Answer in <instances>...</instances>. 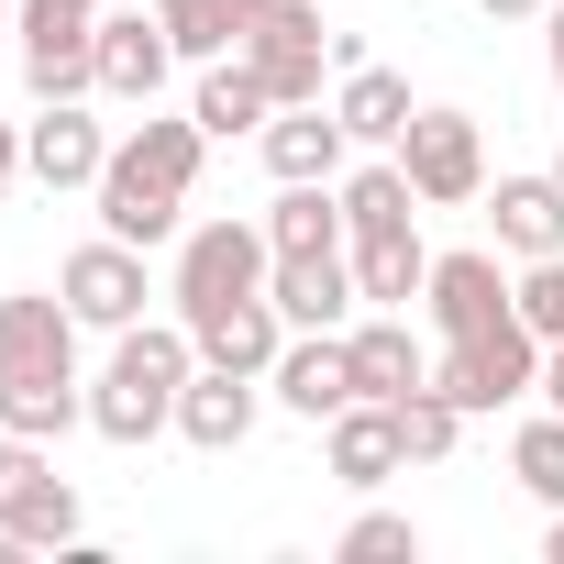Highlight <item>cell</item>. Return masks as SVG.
<instances>
[{
  "instance_id": "33",
  "label": "cell",
  "mask_w": 564,
  "mask_h": 564,
  "mask_svg": "<svg viewBox=\"0 0 564 564\" xmlns=\"http://www.w3.org/2000/svg\"><path fill=\"white\" fill-rule=\"evenodd\" d=\"M542 23H553V34H542V56H553V89H564V0H553Z\"/></svg>"
},
{
  "instance_id": "30",
  "label": "cell",
  "mask_w": 564,
  "mask_h": 564,
  "mask_svg": "<svg viewBox=\"0 0 564 564\" xmlns=\"http://www.w3.org/2000/svg\"><path fill=\"white\" fill-rule=\"evenodd\" d=\"M542 410H564V344H542V388H531Z\"/></svg>"
},
{
  "instance_id": "1",
  "label": "cell",
  "mask_w": 564,
  "mask_h": 564,
  "mask_svg": "<svg viewBox=\"0 0 564 564\" xmlns=\"http://www.w3.org/2000/svg\"><path fill=\"white\" fill-rule=\"evenodd\" d=\"M78 311L67 289H12L0 300V432L23 443H56L89 421V388H78Z\"/></svg>"
},
{
  "instance_id": "10",
  "label": "cell",
  "mask_w": 564,
  "mask_h": 564,
  "mask_svg": "<svg viewBox=\"0 0 564 564\" xmlns=\"http://www.w3.org/2000/svg\"><path fill=\"white\" fill-rule=\"evenodd\" d=\"M265 300L289 311V333H344V322L366 311V289H355V243H333V254H276Z\"/></svg>"
},
{
  "instance_id": "17",
  "label": "cell",
  "mask_w": 564,
  "mask_h": 564,
  "mask_svg": "<svg viewBox=\"0 0 564 564\" xmlns=\"http://www.w3.org/2000/svg\"><path fill=\"white\" fill-rule=\"evenodd\" d=\"M254 388H265V377H232V366H199V377L177 388V443H199V454H232V443L254 432V410H265Z\"/></svg>"
},
{
  "instance_id": "20",
  "label": "cell",
  "mask_w": 564,
  "mask_h": 564,
  "mask_svg": "<svg viewBox=\"0 0 564 564\" xmlns=\"http://www.w3.org/2000/svg\"><path fill=\"white\" fill-rule=\"evenodd\" d=\"M355 289H366V311H410V300L432 289V243H421V221L355 232Z\"/></svg>"
},
{
  "instance_id": "14",
  "label": "cell",
  "mask_w": 564,
  "mask_h": 564,
  "mask_svg": "<svg viewBox=\"0 0 564 564\" xmlns=\"http://www.w3.org/2000/svg\"><path fill=\"white\" fill-rule=\"evenodd\" d=\"M322 454H333V476H344V487H388V476H410L399 399H355V410H333V421H322Z\"/></svg>"
},
{
  "instance_id": "6",
  "label": "cell",
  "mask_w": 564,
  "mask_h": 564,
  "mask_svg": "<svg viewBox=\"0 0 564 564\" xmlns=\"http://www.w3.org/2000/svg\"><path fill=\"white\" fill-rule=\"evenodd\" d=\"M399 166H410L421 210H465V199H487V133H476V111H410Z\"/></svg>"
},
{
  "instance_id": "27",
  "label": "cell",
  "mask_w": 564,
  "mask_h": 564,
  "mask_svg": "<svg viewBox=\"0 0 564 564\" xmlns=\"http://www.w3.org/2000/svg\"><path fill=\"white\" fill-rule=\"evenodd\" d=\"M344 564H421V520H399V509H366L344 542H333Z\"/></svg>"
},
{
  "instance_id": "36",
  "label": "cell",
  "mask_w": 564,
  "mask_h": 564,
  "mask_svg": "<svg viewBox=\"0 0 564 564\" xmlns=\"http://www.w3.org/2000/svg\"><path fill=\"white\" fill-rule=\"evenodd\" d=\"M553 177H564V155H553Z\"/></svg>"
},
{
  "instance_id": "26",
  "label": "cell",
  "mask_w": 564,
  "mask_h": 564,
  "mask_svg": "<svg viewBox=\"0 0 564 564\" xmlns=\"http://www.w3.org/2000/svg\"><path fill=\"white\" fill-rule=\"evenodd\" d=\"M78 531H89V520H78V487H67V476H45V487L23 498V520H12V542H23V553H45V542H78Z\"/></svg>"
},
{
  "instance_id": "29",
  "label": "cell",
  "mask_w": 564,
  "mask_h": 564,
  "mask_svg": "<svg viewBox=\"0 0 564 564\" xmlns=\"http://www.w3.org/2000/svg\"><path fill=\"white\" fill-rule=\"evenodd\" d=\"M520 322H531L542 344H564V254H542V265H520Z\"/></svg>"
},
{
  "instance_id": "11",
  "label": "cell",
  "mask_w": 564,
  "mask_h": 564,
  "mask_svg": "<svg viewBox=\"0 0 564 564\" xmlns=\"http://www.w3.org/2000/svg\"><path fill=\"white\" fill-rule=\"evenodd\" d=\"M265 399L289 410V421H333V410H355V355H344V333H289V355L265 366Z\"/></svg>"
},
{
  "instance_id": "7",
  "label": "cell",
  "mask_w": 564,
  "mask_h": 564,
  "mask_svg": "<svg viewBox=\"0 0 564 564\" xmlns=\"http://www.w3.org/2000/svg\"><path fill=\"white\" fill-rule=\"evenodd\" d=\"M232 56H254V78L276 89V111L322 100V56H333V34H322V0H265V23H254Z\"/></svg>"
},
{
  "instance_id": "22",
  "label": "cell",
  "mask_w": 564,
  "mask_h": 564,
  "mask_svg": "<svg viewBox=\"0 0 564 564\" xmlns=\"http://www.w3.org/2000/svg\"><path fill=\"white\" fill-rule=\"evenodd\" d=\"M155 23H166V45H177L188 67H210V56H232V45L265 23V0H155Z\"/></svg>"
},
{
  "instance_id": "32",
  "label": "cell",
  "mask_w": 564,
  "mask_h": 564,
  "mask_svg": "<svg viewBox=\"0 0 564 564\" xmlns=\"http://www.w3.org/2000/svg\"><path fill=\"white\" fill-rule=\"evenodd\" d=\"M553 0H487V23H542Z\"/></svg>"
},
{
  "instance_id": "28",
  "label": "cell",
  "mask_w": 564,
  "mask_h": 564,
  "mask_svg": "<svg viewBox=\"0 0 564 564\" xmlns=\"http://www.w3.org/2000/svg\"><path fill=\"white\" fill-rule=\"evenodd\" d=\"M45 476H56V465H45V443H23V432H0V531L23 520V498H34Z\"/></svg>"
},
{
  "instance_id": "4",
  "label": "cell",
  "mask_w": 564,
  "mask_h": 564,
  "mask_svg": "<svg viewBox=\"0 0 564 564\" xmlns=\"http://www.w3.org/2000/svg\"><path fill=\"white\" fill-rule=\"evenodd\" d=\"M265 276H276L265 221H188L166 300H177V322H210V311H232V300H265Z\"/></svg>"
},
{
  "instance_id": "34",
  "label": "cell",
  "mask_w": 564,
  "mask_h": 564,
  "mask_svg": "<svg viewBox=\"0 0 564 564\" xmlns=\"http://www.w3.org/2000/svg\"><path fill=\"white\" fill-rule=\"evenodd\" d=\"M542 553H553V564H564V509H553V531H542Z\"/></svg>"
},
{
  "instance_id": "21",
  "label": "cell",
  "mask_w": 564,
  "mask_h": 564,
  "mask_svg": "<svg viewBox=\"0 0 564 564\" xmlns=\"http://www.w3.org/2000/svg\"><path fill=\"white\" fill-rule=\"evenodd\" d=\"M188 111H199V133H210V144H232V133H265V122H276V89L254 78V56H210Z\"/></svg>"
},
{
  "instance_id": "12",
  "label": "cell",
  "mask_w": 564,
  "mask_h": 564,
  "mask_svg": "<svg viewBox=\"0 0 564 564\" xmlns=\"http://www.w3.org/2000/svg\"><path fill=\"white\" fill-rule=\"evenodd\" d=\"M111 133L89 122V100H45V122H23V177L34 188H100Z\"/></svg>"
},
{
  "instance_id": "2",
  "label": "cell",
  "mask_w": 564,
  "mask_h": 564,
  "mask_svg": "<svg viewBox=\"0 0 564 564\" xmlns=\"http://www.w3.org/2000/svg\"><path fill=\"white\" fill-rule=\"evenodd\" d=\"M199 155H210V133H199V111L188 122H166V111H144L122 144H111V166H100V232H122V243H177L188 232V188H199Z\"/></svg>"
},
{
  "instance_id": "13",
  "label": "cell",
  "mask_w": 564,
  "mask_h": 564,
  "mask_svg": "<svg viewBox=\"0 0 564 564\" xmlns=\"http://www.w3.org/2000/svg\"><path fill=\"white\" fill-rule=\"evenodd\" d=\"M166 67H177V45H166V23H155V12H100V100L155 111Z\"/></svg>"
},
{
  "instance_id": "25",
  "label": "cell",
  "mask_w": 564,
  "mask_h": 564,
  "mask_svg": "<svg viewBox=\"0 0 564 564\" xmlns=\"http://www.w3.org/2000/svg\"><path fill=\"white\" fill-rule=\"evenodd\" d=\"M509 476H520L542 509H564V410H531V421L509 432Z\"/></svg>"
},
{
  "instance_id": "24",
  "label": "cell",
  "mask_w": 564,
  "mask_h": 564,
  "mask_svg": "<svg viewBox=\"0 0 564 564\" xmlns=\"http://www.w3.org/2000/svg\"><path fill=\"white\" fill-rule=\"evenodd\" d=\"M399 443H410V465H443V454H454V443H465V399H454V388H432V377H421V388H410V399H399Z\"/></svg>"
},
{
  "instance_id": "35",
  "label": "cell",
  "mask_w": 564,
  "mask_h": 564,
  "mask_svg": "<svg viewBox=\"0 0 564 564\" xmlns=\"http://www.w3.org/2000/svg\"><path fill=\"white\" fill-rule=\"evenodd\" d=\"M12 12H23V0H0V23H12Z\"/></svg>"
},
{
  "instance_id": "16",
  "label": "cell",
  "mask_w": 564,
  "mask_h": 564,
  "mask_svg": "<svg viewBox=\"0 0 564 564\" xmlns=\"http://www.w3.org/2000/svg\"><path fill=\"white\" fill-rule=\"evenodd\" d=\"M254 144H265V177H276V188H289V177H344V155H355V133H344V111H333V100L276 111Z\"/></svg>"
},
{
  "instance_id": "3",
  "label": "cell",
  "mask_w": 564,
  "mask_h": 564,
  "mask_svg": "<svg viewBox=\"0 0 564 564\" xmlns=\"http://www.w3.org/2000/svg\"><path fill=\"white\" fill-rule=\"evenodd\" d=\"M199 377V333L188 322H133V333H111V366H100V388H89V432L100 443H155V432H177V388Z\"/></svg>"
},
{
  "instance_id": "19",
  "label": "cell",
  "mask_w": 564,
  "mask_h": 564,
  "mask_svg": "<svg viewBox=\"0 0 564 564\" xmlns=\"http://www.w3.org/2000/svg\"><path fill=\"white\" fill-rule=\"evenodd\" d=\"M188 333H199V366H232V377H265L276 355H289V311L276 300H232V311H210Z\"/></svg>"
},
{
  "instance_id": "8",
  "label": "cell",
  "mask_w": 564,
  "mask_h": 564,
  "mask_svg": "<svg viewBox=\"0 0 564 564\" xmlns=\"http://www.w3.org/2000/svg\"><path fill=\"white\" fill-rule=\"evenodd\" d=\"M56 289H67V311H78L89 333H133V322H144V243H122V232L78 243V254L56 265Z\"/></svg>"
},
{
  "instance_id": "9",
  "label": "cell",
  "mask_w": 564,
  "mask_h": 564,
  "mask_svg": "<svg viewBox=\"0 0 564 564\" xmlns=\"http://www.w3.org/2000/svg\"><path fill=\"white\" fill-rule=\"evenodd\" d=\"M421 311H432V333H443V344H465V333H498V322L520 311V276H498V254H487V243H465V254H432V289H421Z\"/></svg>"
},
{
  "instance_id": "15",
  "label": "cell",
  "mask_w": 564,
  "mask_h": 564,
  "mask_svg": "<svg viewBox=\"0 0 564 564\" xmlns=\"http://www.w3.org/2000/svg\"><path fill=\"white\" fill-rule=\"evenodd\" d=\"M344 355H355V399H410V388L432 377L410 311H366V322H344Z\"/></svg>"
},
{
  "instance_id": "18",
  "label": "cell",
  "mask_w": 564,
  "mask_h": 564,
  "mask_svg": "<svg viewBox=\"0 0 564 564\" xmlns=\"http://www.w3.org/2000/svg\"><path fill=\"white\" fill-rule=\"evenodd\" d=\"M487 210H498V243H509L520 265L564 254V177H553V166H531V177H498V188H487Z\"/></svg>"
},
{
  "instance_id": "23",
  "label": "cell",
  "mask_w": 564,
  "mask_h": 564,
  "mask_svg": "<svg viewBox=\"0 0 564 564\" xmlns=\"http://www.w3.org/2000/svg\"><path fill=\"white\" fill-rule=\"evenodd\" d=\"M333 111H344V133H355V144H399L421 100H410V78H399V67H344Z\"/></svg>"
},
{
  "instance_id": "31",
  "label": "cell",
  "mask_w": 564,
  "mask_h": 564,
  "mask_svg": "<svg viewBox=\"0 0 564 564\" xmlns=\"http://www.w3.org/2000/svg\"><path fill=\"white\" fill-rule=\"evenodd\" d=\"M12 177H23V122H0V199H12Z\"/></svg>"
},
{
  "instance_id": "5",
  "label": "cell",
  "mask_w": 564,
  "mask_h": 564,
  "mask_svg": "<svg viewBox=\"0 0 564 564\" xmlns=\"http://www.w3.org/2000/svg\"><path fill=\"white\" fill-rule=\"evenodd\" d=\"M432 388H454V399H465V421H487V410H509V399H531V388H542V333L509 311L498 333L443 344V355H432Z\"/></svg>"
}]
</instances>
